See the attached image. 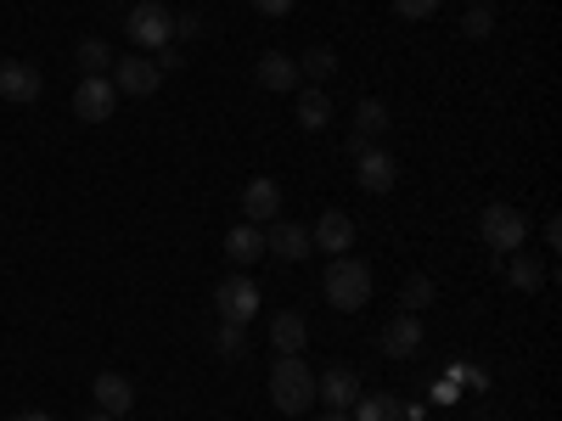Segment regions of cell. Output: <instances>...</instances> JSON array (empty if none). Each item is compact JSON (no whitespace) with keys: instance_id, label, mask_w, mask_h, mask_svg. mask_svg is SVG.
<instances>
[{"instance_id":"1","label":"cell","mask_w":562,"mask_h":421,"mask_svg":"<svg viewBox=\"0 0 562 421\" xmlns=\"http://www.w3.org/2000/svg\"><path fill=\"white\" fill-rule=\"evenodd\" d=\"M321 287H326V304H333V309L355 315V309H366V304H371V264H366V259H349V253L326 259Z\"/></svg>"},{"instance_id":"2","label":"cell","mask_w":562,"mask_h":421,"mask_svg":"<svg viewBox=\"0 0 562 421\" xmlns=\"http://www.w3.org/2000/svg\"><path fill=\"white\" fill-rule=\"evenodd\" d=\"M270 399L281 416H304L315 405V371L304 365V354H276L270 365Z\"/></svg>"},{"instance_id":"3","label":"cell","mask_w":562,"mask_h":421,"mask_svg":"<svg viewBox=\"0 0 562 421\" xmlns=\"http://www.w3.org/2000/svg\"><path fill=\"white\" fill-rule=\"evenodd\" d=\"M479 237H484V248L490 253H518L524 242H529V214H518L512 203H490L484 214H479Z\"/></svg>"},{"instance_id":"4","label":"cell","mask_w":562,"mask_h":421,"mask_svg":"<svg viewBox=\"0 0 562 421\" xmlns=\"http://www.w3.org/2000/svg\"><path fill=\"white\" fill-rule=\"evenodd\" d=\"M124 34H130V45H140V52H164V45L175 39V18L158 7V0H135Z\"/></svg>"},{"instance_id":"5","label":"cell","mask_w":562,"mask_h":421,"mask_svg":"<svg viewBox=\"0 0 562 421\" xmlns=\"http://www.w3.org/2000/svg\"><path fill=\"white\" fill-rule=\"evenodd\" d=\"M214 315L231 320V326H248L259 315V287L248 275H225L220 287H214Z\"/></svg>"},{"instance_id":"6","label":"cell","mask_w":562,"mask_h":421,"mask_svg":"<svg viewBox=\"0 0 562 421\" xmlns=\"http://www.w3.org/2000/svg\"><path fill=\"white\" fill-rule=\"evenodd\" d=\"M74 113H79V124H108V118L119 113L113 79H79V84H74Z\"/></svg>"},{"instance_id":"7","label":"cell","mask_w":562,"mask_h":421,"mask_svg":"<svg viewBox=\"0 0 562 421\" xmlns=\"http://www.w3.org/2000/svg\"><path fill=\"white\" fill-rule=\"evenodd\" d=\"M355 180H360V192H371V197L394 192V185H400V163H394V152H383V147L355 152Z\"/></svg>"},{"instance_id":"8","label":"cell","mask_w":562,"mask_h":421,"mask_svg":"<svg viewBox=\"0 0 562 421\" xmlns=\"http://www.w3.org/2000/svg\"><path fill=\"white\" fill-rule=\"evenodd\" d=\"M108 79H113L119 96H158V84H164L158 62H147V57H119Z\"/></svg>"},{"instance_id":"9","label":"cell","mask_w":562,"mask_h":421,"mask_svg":"<svg viewBox=\"0 0 562 421\" xmlns=\"http://www.w3.org/2000/svg\"><path fill=\"white\" fill-rule=\"evenodd\" d=\"M310 242H315L321 253H333V259L349 253V248H355V219H349L344 208H326V214L315 219V230H310Z\"/></svg>"},{"instance_id":"10","label":"cell","mask_w":562,"mask_h":421,"mask_svg":"<svg viewBox=\"0 0 562 421\" xmlns=\"http://www.w3.org/2000/svg\"><path fill=\"white\" fill-rule=\"evenodd\" d=\"M389 107L378 102V96H366L360 107H355V135H349V158L355 152H366V147H378V135H389Z\"/></svg>"},{"instance_id":"11","label":"cell","mask_w":562,"mask_h":421,"mask_svg":"<svg viewBox=\"0 0 562 421\" xmlns=\"http://www.w3.org/2000/svg\"><path fill=\"white\" fill-rule=\"evenodd\" d=\"M243 214H248V225H270L281 214V185L270 174H254L243 185Z\"/></svg>"},{"instance_id":"12","label":"cell","mask_w":562,"mask_h":421,"mask_svg":"<svg viewBox=\"0 0 562 421\" xmlns=\"http://www.w3.org/2000/svg\"><path fill=\"white\" fill-rule=\"evenodd\" d=\"M254 79L270 90V96H288V90L304 84V79H299V57H288V52H265L259 68H254Z\"/></svg>"},{"instance_id":"13","label":"cell","mask_w":562,"mask_h":421,"mask_svg":"<svg viewBox=\"0 0 562 421\" xmlns=\"http://www.w3.org/2000/svg\"><path fill=\"white\" fill-rule=\"evenodd\" d=\"M315 399L326 405V410H349L355 399H360V377L349 365H333L326 377H315Z\"/></svg>"},{"instance_id":"14","label":"cell","mask_w":562,"mask_h":421,"mask_svg":"<svg viewBox=\"0 0 562 421\" xmlns=\"http://www.w3.org/2000/svg\"><path fill=\"white\" fill-rule=\"evenodd\" d=\"M310 230L304 225H293V219H270V230H265V253H276V259H310Z\"/></svg>"},{"instance_id":"15","label":"cell","mask_w":562,"mask_h":421,"mask_svg":"<svg viewBox=\"0 0 562 421\" xmlns=\"http://www.w3.org/2000/svg\"><path fill=\"white\" fill-rule=\"evenodd\" d=\"M304 343H310V320L299 309H276L270 315V349L276 354H304Z\"/></svg>"},{"instance_id":"16","label":"cell","mask_w":562,"mask_h":421,"mask_svg":"<svg viewBox=\"0 0 562 421\" xmlns=\"http://www.w3.org/2000/svg\"><path fill=\"white\" fill-rule=\"evenodd\" d=\"M383 349L394 354V360H411L416 349H422V315H411V309H400L389 326H383Z\"/></svg>"},{"instance_id":"17","label":"cell","mask_w":562,"mask_h":421,"mask_svg":"<svg viewBox=\"0 0 562 421\" xmlns=\"http://www.w3.org/2000/svg\"><path fill=\"white\" fill-rule=\"evenodd\" d=\"M90 394H97V410H102V416H113V421H119V416H130V405H135V388L119 377V371H102V377L90 383Z\"/></svg>"},{"instance_id":"18","label":"cell","mask_w":562,"mask_h":421,"mask_svg":"<svg viewBox=\"0 0 562 421\" xmlns=\"http://www.w3.org/2000/svg\"><path fill=\"white\" fill-rule=\"evenodd\" d=\"M0 96H7V102H40V73L29 62L7 57V62H0Z\"/></svg>"},{"instance_id":"19","label":"cell","mask_w":562,"mask_h":421,"mask_svg":"<svg viewBox=\"0 0 562 421\" xmlns=\"http://www.w3.org/2000/svg\"><path fill=\"white\" fill-rule=\"evenodd\" d=\"M259 253H265V230H259V225L243 219V225H231V230H225V259L237 264V270H248Z\"/></svg>"},{"instance_id":"20","label":"cell","mask_w":562,"mask_h":421,"mask_svg":"<svg viewBox=\"0 0 562 421\" xmlns=\"http://www.w3.org/2000/svg\"><path fill=\"white\" fill-rule=\"evenodd\" d=\"M501 264H506V281H512L518 293H540V287H546V264H540V259H529L524 248H518V253H506Z\"/></svg>"},{"instance_id":"21","label":"cell","mask_w":562,"mask_h":421,"mask_svg":"<svg viewBox=\"0 0 562 421\" xmlns=\"http://www.w3.org/2000/svg\"><path fill=\"white\" fill-rule=\"evenodd\" d=\"M299 124L304 129H326V124H333V96H326L321 84H304L299 90Z\"/></svg>"},{"instance_id":"22","label":"cell","mask_w":562,"mask_h":421,"mask_svg":"<svg viewBox=\"0 0 562 421\" xmlns=\"http://www.w3.org/2000/svg\"><path fill=\"white\" fill-rule=\"evenodd\" d=\"M113 62H119V57H113L108 39H85V45H79V79H108Z\"/></svg>"},{"instance_id":"23","label":"cell","mask_w":562,"mask_h":421,"mask_svg":"<svg viewBox=\"0 0 562 421\" xmlns=\"http://www.w3.org/2000/svg\"><path fill=\"white\" fill-rule=\"evenodd\" d=\"M349 416H355V421H400V405H394L389 394H360V399L349 405Z\"/></svg>"},{"instance_id":"24","label":"cell","mask_w":562,"mask_h":421,"mask_svg":"<svg viewBox=\"0 0 562 421\" xmlns=\"http://www.w3.org/2000/svg\"><path fill=\"white\" fill-rule=\"evenodd\" d=\"M333 73H338V52L333 45H310L299 62V79H333Z\"/></svg>"},{"instance_id":"25","label":"cell","mask_w":562,"mask_h":421,"mask_svg":"<svg viewBox=\"0 0 562 421\" xmlns=\"http://www.w3.org/2000/svg\"><path fill=\"white\" fill-rule=\"evenodd\" d=\"M434 298H439V287H434V281H428V275H411V281H405V287H400V304H405L411 315H422V309H428Z\"/></svg>"},{"instance_id":"26","label":"cell","mask_w":562,"mask_h":421,"mask_svg":"<svg viewBox=\"0 0 562 421\" xmlns=\"http://www.w3.org/2000/svg\"><path fill=\"white\" fill-rule=\"evenodd\" d=\"M214 349H220L225 360H243V354H248V326H231V320H220Z\"/></svg>"},{"instance_id":"27","label":"cell","mask_w":562,"mask_h":421,"mask_svg":"<svg viewBox=\"0 0 562 421\" xmlns=\"http://www.w3.org/2000/svg\"><path fill=\"white\" fill-rule=\"evenodd\" d=\"M461 34H467V39H490V34H495V12H490V7H473V12L461 18Z\"/></svg>"},{"instance_id":"28","label":"cell","mask_w":562,"mask_h":421,"mask_svg":"<svg viewBox=\"0 0 562 421\" xmlns=\"http://www.w3.org/2000/svg\"><path fill=\"white\" fill-rule=\"evenodd\" d=\"M394 12L411 18V23H422V18H434V12H439V0H394Z\"/></svg>"},{"instance_id":"29","label":"cell","mask_w":562,"mask_h":421,"mask_svg":"<svg viewBox=\"0 0 562 421\" xmlns=\"http://www.w3.org/2000/svg\"><path fill=\"white\" fill-rule=\"evenodd\" d=\"M254 12H259V18H288L293 0H254Z\"/></svg>"},{"instance_id":"30","label":"cell","mask_w":562,"mask_h":421,"mask_svg":"<svg viewBox=\"0 0 562 421\" xmlns=\"http://www.w3.org/2000/svg\"><path fill=\"white\" fill-rule=\"evenodd\" d=\"M175 34H180V39H198V34H203V18H198V12L175 18Z\"/></svg>"},{"instance_id":"31","label":"cell","mask_w":562,"mask_h":421,"mask_svg":"<svg viewBox=\"0 0 562 421\" xmlns=\"http://www.w3.org/2000/svg\"><path fill=\"white\" fill-rule=\"evenodd\" d=\"M175 68H186V57L175 52V45H164V52H158V73H175Z\"/></svg>"},{"instance_id":"32","label":"cell","mask_w":562,"mask_h":421,"mask_svg":"<svg viewBox=\"0 0 562 421\" xmlns=\"http://www.w3.org/2000/svg\"><path fill=\"white\" fill-rule=\"evenodd\" d=\"M546 248H551V253L562 248V219H546Z\"/></svg>"},{"instance_id":"33","label":"cell","mask_w":562,"mask_h":421,"mask_svg":"<svg viewBox=\"0 0 562 421\" xmlns=\"http://www.w3.org/2000/svg\"><path fill=\"white\" fill-rule=\"evenodd\" d=\"M12 421H57V416H45V410H23V416H12Z\"/></svg>"},{"instance_id":"34","label":"cell","mask_w":562,"mask_h":421,"mask_svg":"<svg viewBox=\"0 0 562 421\" xmlns=\"http://www.w3.org/2000/svg\"><path fill=\"white\" fill-rule=\"evenodd\" d=\"M321 421H355V416H349V410H326Z\"/></svg>"},{"instance_id":"35","label":"cell","mask_w":562,"mask_h":421,"mask_svg":"<svg viewBox=\"0 0 562 421\" xmlns=\"http://www.w3.org/2000/svg\"><path fill=\"white\" fill-rule=\"evenodd\" d=\"M85 421H113V416H102V410H97V416H85Z\"/></svg>"},{"instance_id":"36","label":"cell","mask_w":562,"mask_h":421,"mask_svg":"<svg viewBox=\"0 0 562 421\" xmlns=\"http://www.w3.org/2000/svg\"><path fill=\"white\" fill-rule=\"evenodd\" d=\"M473 7H495V0H473Z\"/></svg>"}]
</instances>
